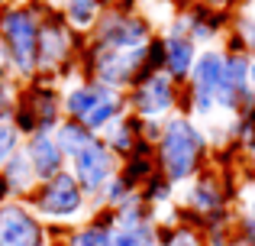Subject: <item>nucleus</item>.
<instances>
[{
  "mask_svg": "<svg viewBox=\"0 0 255 246\" xmlns=\"http://www.w3.org/2000/svg\"><path fill=\"white\" fill-rule=\"evenodd\" d=\"M210 136L187 114H171L162 120V136L155 143V169L171 185L194 182L207 169Z\"/></svg>",
  "mask_w": 255,
  "mask_h": 246,
  "instance_id": "nucleus-1",
  "label": "nucleus"
},
{
  "mask_svg": "<svg viewBox=\"0 0 255 246\" xmlns=\"http://www.w3.org/2000/svg\"><path fill=\"white\" fill-rule=\"evenodd\" d=\"M39 29L42 13H36V6L13 3L0 13V45L10 58L13 75L23 81L39 78Z\"/></svg>",
  "mask_w": 255,
  "mask_h": 246,
  "instance_id": "nucleus-2",
  "label": "nucleus"
},
{
  "mask_svg": "<svg viewBox=\"0 0 255 246\" xmlns=\"http://www.w3.org/2000/svg\"><path fill=\"white\" fill-rule=\"evenodd\" d=\"M36 217L45 224V227H75L91 217V198L84 195V188L78 185V178L71 175L68 169L62 175L49 178V182H39V188L26 198Z\"/></svg>",
  "mask_w": 255,
  "mask_h": 246,
  "instance_id": "nucleus-3",
  "label": "nucleus"
},
{
  "mask_svg": "<svg viewBox=\"0 0 255 246\" xmlns=\"http://www.w3.org/2000/svg\"><path fill=\"white\" fill-rule=\"evenodd\" d=\"M155 39V26L149 16L129 10V6H107L97 26L91 29V42L97 49H113V52H136Z\"/></svg>",
  "mask_w": 255,
  "mask_h": 246,
  "instance_id": "nucleus-4",
  "label": "nucleus"
},
{
  "mask_svg": "<svg viewBox=\"0 0 255 246\" xmlns=\"http://www.w3.org/2000/svg\"><path fill=\"white\" fill-rule=\"evenodd\" d=\"M181 97H184L181 84L171 81L165 71H152L132 91H126L129 114H136L139 120H165V117L178 114Z\"/></svg>",
  "mask_w": 255,
  "mask_h": 246,
  "instance_id": "nucleus-5",
  "label": "nucleus"
},
{
  "mask_svg": "<svg viewBox=\"0 0 255 246\" xmlns=\"http://www.w3.org/2000/svg\"><path fill=\"white\" fill-rule=\"evenodd\" d=\"M68 172L78 178V185L84 188V195L91 198V211H94L97 198L104 195V188L113 182V175L120 172V156L97 136L84 152H78V156L68 162Z\"/></svg>",
  "mask_w": 255,
  "mask_h": 246,
  "instance_id": "nucleus-6",
  "label": "nucleus"
},
{
  "mask_svg": "<svg viewBox=\"0 0 255 246\" xmlns=\"http://www.w3.org/2000/svg\"><path fill=\"white\" fill-rule=\"evenodd\" d=\"M110 246H158V221L142 191H136L120 211H113Z\"/></svg>",
  "mask_w": 255,
  "mask_h": 246,
  "instance_id": "nucleus-7",
  "label": "nucleus"
},
{
  "mask_svg": "<svg viewBox=\"0 0 255 246\" xmlns=\"http://www.w3.org/2000/svg\"><path fill=\"white\" fill-rule=\"evenodd\" d=\"M78 36L62 16V10H49L42 16V29H39V75L52 78L62 75L65 65H71Z\"/></svg>",
  "mask_w": 255,
  "mask_h": 246,
  "instance_id": "nucleus-8",
  "label": "nucleus"
},
{
  "mask_svg": "<svg viewBox=\"0 0 255 246\" xmlns=\"http://www.w3.org/2000/svg\"><path fill=\"white\" fill-rule=\"evenodd\" d=\"M49 227L36 217V211L13 198L0 208V246H49Z\"/></svg>",
  "mask_w": 255,
  "mask_h": 246,
  "instance_id": "nucleus-9",
  "label": "nucleus"
},
{
  "mask_svg": "<svg viewBox=\"0 0 255 246\" xmlns=\"http://www.w3.org/2000/svg\"><path fill=\"white\" fill-rule=\"evenodd\" d=\"M230 198L233 195L226 191L223 175L204 169L191 182V188H187V195H184V211H181V217H187V221H181V224H191V227L200 230V221L220 214V211H230Z\"/></svg>",
  "mask_w": 255,
  "mask_h": 246,
  "instance_id": "nucleus-10",
  "label": "nucleus"
},
{
  "mask_svg": "<svg viewBox=\"0 0 255 246\" xmlns=\"http://www.w3.org/2000/svg\"><path fill=\"white\" fill-rule=\"evenodd\" d=\"M16 104L29 110L32 120H36V130H42V133H52L58 123L65 120V114H62V91L52 84V78H32V84L19 88Z\"/></svg>",
  "mask_w": 255,
  "mask_h": 246,
  "instance_id": "nucleus-11",
  "label": "nucleus"
},
{
  "mask_svg": "<svg viewBox=\"0 0 255 246\" xmlns=\"http://www.w3.org/2000/svg\"><path fill=\"white\" fill-rule=\"evenodd\" d=\"M162 42H165V68L162 71L171 78V81H178L181 88H184L187 78H191V71H194V65H197L200 45L187 36V29L181 26L178 16H174L168 23V29L162 32Z\"/></svg>",
  "mask_w": 255,
  "mask_h": 246,
  "instance_id": "nucleus-12",
  "label": "nucleus"
},
{
  "mask_svg": "<svg viewBox=\"0 0 255 246\" xmlns=\"http://www.w3.org/2000/svg\"><path fill=\"white\" fill-rule=\"evenodd\" d=\"M181 26L187 29V36L194 39L197 45H210L223 36V29L233 26V10H210V6H200V3H191L178 13Z\"/></svg>",
  "mask_w": 255,
  "mask_h": 246,
  "instance_id": "nucleus-13",
  "label": "nucleus"
},
{
  "mask_svg": "<svg viewBox=\"0 0 255 246\" xmlns=\"http://www.w3.org/2000/svg\"><path fill=\"white\" fill-rule=\"evenodd\" d=\"M23 156L29 159V165H32L39 182H49V178L62 175V172L68 169V159L58 149L55 136H52V133H42V130L23 139Z\"/></svg>",
  "mask_w": 255,
  "mask_h": 246,
  "instance_id": "nucleus-14",
  "label": "nucleus"
},
{
  "mask_svg": "<svg viewBox=\"0 0 255 246\" xmlns=\"http://www.w3.org/2000/svg\"><path fill=\"white\" fill-rule=\"evenodd\" d=\"M110 91L113 88H107V84H97V81H91V78H81V81L68 84V88L62 91V114L68 117V120L81 123L84 117L110 94Z\"/></svg>",
  "mask_w": 255,
  "mask_h": 246,
  "instance_id": "nucleus-15",
  "label": "nucleus"
},
{
  "mask_svg": "<svg viewBox=\"0 0 255 246\" xmlns=\"http://www.w3.org/2000/svg\"><path fill=\"white\" fill-rule=\"evenodd\" d=\"M113 211H97L87 221L65 230V246H110Z\"/></svg>",
  "mask_w": 255,
  "mask_h": 246,
  "instance_id": "nucleus-16",
  "label": "nucleus"
},
{
  "mask_svg": "<svg viewBox=\"0 0 255 246\" xmlns=\"http://www.w3.org/2000/svg\"><path fill=\"white\" fill-rule=\"evenodd\" d=\"M100 139H104V143L110 146V149L117 152L120 159H126L139 143H142V120H139L136 114H123Z\"/></svg>",
  "mask_w": 255,
  "mask_h": 246,
  "instance_id": "nucleus-17",
  "label": "nucleus"
},
{
  "mask_svg": "<svg viewBox=\"0 0 255 246\" xmlns=\"http://www.w3.org/2000/svg\"><path fill=\"white\" fill-rule=\"evenodd\" d=\"M223 58H226V49H220V45H207V49H200L197 65H194L187 84L204 88V91H213V94H217L220 75H223Z\"/></svg>",
  "mask_w": 255,
  "mask_h": 246,
  "instance_id": "nucleus-18",
  "label": "nucleus"
},
{
  "mask_svg": "<svg viewBox=\"0 0 255 246\" xmlns=\"http://www.w3.org/2000/svg\"><path fill=\"white\" fill-rule=\"evenodd\" d=\"M107 0H62V16L75 32H91L97 19L104 16Z\"/></svg>",
  "mask_w": 255,
  "mask_h": 246,
  "instance_id": "nucleus-19",
  "label": "nucleus"
},
{
  "mask_svg": "<svg viewBox=\"0 0 255 246\" xmlns=\"http://www.w3.org/2000/svg\"><path fill=\"white\" fill-rule=\"evenodd\" d=\"M52 136H55L58 149L65 152V159H68V162L78 156V152H84L87 146L94 143V139H97V136H94V133L87 130L84 123H78V120H68V117H65V120L58 123L55 130H52Z\"/></svg>",
  "mask_w": 255,
  "mask_h": 246,
  "instance_id": "nucleus-20",
  "label": "nucleus"
},
{
  "mask_svg": "<svg viewBox=\"0 0 255 246\" xmlns=\"http://www.w3.org/2000/svg\"><path fill=\"white\" fill-rule=\"evenodd\" d=\"M0 175H3V178H6V185L13 188V198H23V201L39 188V178H36V172H32L29 159L23 156V149H19L16 156L6 162V169L0 172Z\"/></svg>",
  "mask_w": 255,
  "mask_h": 246,
  "instance_id": "nucleus-21",
  "label": "nucleus"
},
{
  "mask_svg": "<svg viewBox=\"0 0 255 246\" xmlns=\"http://www.w3.org/2000/svg\"><path fill=\"white\" fill-rule=\"evenodd\" d=\"M233 42L226 45L230 52H246V55H255V13L239 10L233 13Z\"/></svg>",
  "mask_w": 255,
  "mask_h": 246,
  "instance_id": "nucleus-22",
  "label": "nucleus"
},
{
  "mask_svg": "<svg viewBox=\"0 0 255 246\" xmlns=\"http://www.w3.org/2000/svg\"><path fill=\"white\" fill-rule=\"evenodd\" d=\"M158 246H207L204 234L191 224H162L158 221Z\"/></svg>",
  "mask_w": 255,
  "mask_h": 246,
  "instance_id": "nucleus-23",
  "label": "nucleus"
},
{
  "mask_svg": "<svg viewBox=\"0 0 255 246\" xmlns=\"http://www.w3.org/2000/svg\"><path fill=\"white\" fill-rule=\"evenodd\" d=\"M19 149H23V133L16 130L10 110H0V172L6 169V162H10Z\"/></svg>",
  "mask_w": 255,
  "mask_h": 246,
  "instance_id": "nucleus-24",
  "label": "nucleus"
},
{
  "mask_svg": "<svg viewBox=\"0 0 255 246\" xmlns=\"http://www.w3.org/2000/svg\"><path fill=\"white\" fill-rule=\"evenodd\" d=\"M233 143L246 152H255V107L233 117Z\"/></svg>",
  "mask_w": 255,
  "mask_h": 246,
  "instance_id": "nucleus-25",
  "label": "nucleus"
},
{
  "mask_svg": "<svg viewBox=\"0 0 255 246\" xmlns=\"http://www.w3.org/2000/svg\"><path fill=\"white\" fill-rule=\"evenodd\" d=\"M139 191H142V198L149 201V208L155 211V208H162V204H171V191H174V185L162 175V172H155V175H152Z\"/></svg>",
  "mask_w": 255,
  "mask_h": 246,
  "instance_id": "nucleus-26",
  "label": "nucleus"
},
{
  "mask_svg": "<svg viewBox=\"0 0 255 246\" xmlns=\"http://www.w3.org/2000/svg\"><path fill=\"white\" fill-rule=\"evenodd\" d=\"M236 237H243L249 246H255V195L243 201V211H239L236 221Z\"/></svg>",
  "mask_w": 255,
  "mask_h": 246,
  "instance_id": "nucleus-27",
  "label": "nucleus"
},
{
  "mask_svg": "<svg viewBox=\"0 0 255 246\" xmlns=\"http://www.w3.org/2000/svg\"><path fill=\"white\" fill-rule=\"evenodd\" d=\"M16 104V84L13 78H0V110H13Z\"/></svg>",
  "mask_w": 255,
  "mask_h": 246,
  "instance_id": "nucleus-28",
  "label": "nucleus"
},
{
  "mask_svg": "<svg viewBox=\"0 0 255 246\" xmlns=\"http://www.w3.org/2000/svg\"><path fill=\"white\" fill-rule=\"evenodd\" d=\"M191 3L210 6V10H230V0H191Z\"/></svg>",
  "mask_w": 255,
  "mask_h": 246,
  "instance_id": "nucleus-29",
  "label": "nucleus"
},
{
  "mask_svg": "<svg viewBox=\"0 0 255 246\" xmlns=\"http://www.w3.org/2000/svg\"><path fill=\"white\" fill-rule=\"evenodd\" d=\"M6 201H13V188H10V185H6V178L0 175V208H3Z\"/></svg>",
  "mask_w": 255,
  "mask_h": 246,
  "instance_id": "nucleus-30",
  "label": "nucleus"
},
{
  "mask_svg": "<svg viewBox=\"0 0 255 246\" xmlns=\"http://www.w3.org/2000/svg\"><path fill=\"white\" fill-rule=\"evenodd\" d=\"M249 84L255 88V55H249Z\"/></svg>",
  "mask_w": 255,
  "mask_h": 246,
  "instance_id": "nucleus-31",
  "label": "nucleus"
},
{
  "mask_svg": "<svg viewBox=\"0 0 255 246\" xmlns=\"http://www.w3.org/2000/svg\"><path fill=\"white\" fill-rule=\"evenodd\" d=\"M230 246H249V243H246L243 237H233V243H230Z\"/></svg>",
  "mask_w": 255,
  "mask_h": 246,
  "instance_id": "nucleus-32",
  "label": "nucleus"
},
{
  "mask_svg": "<svg viewBox=\"0 0 255 246\" xmlns=\"http://www.w3.org/2000/svg\"><path fill=\"white\" fill-rule=\"evenodd\" d=\"M49 246H65V240H52V243H49Z\"/></svg>",
  "mask_w": 255,
  "mask_h": 246,
  "instance_id": "nucleus-33",
  "label": "nucleus"
},
{
  "mask_svg": "<svg viewBox=\"0 0 255 246\" xmlns=\"http://www.w3.org/2000/svg\"><path fill=\"white\" fill-rule=\"evenodd\" d=\"M239 3H243V0H230V10H233V6H239Z\"/></svg>",
  "mask_w": 255,
  "mask_h": 246,
  "instance_id": "nucleus-34",
  "label": "nucleus"
},
{
  "mask_svg": "<svg viewBox=\"0 0 255 246\" xmlns=\"http://www.w3.org/2000/svg\"><path fill=\"white\" fill-rule=\"evenodd\" d=\"M6 10V0H0V13H3Z\"/></svg>",
  "mask_w": 255,
  "mask_h": 246,
  "instance_id": "nucleus-35",
  "label": "nucleus"
}]
</instances>
